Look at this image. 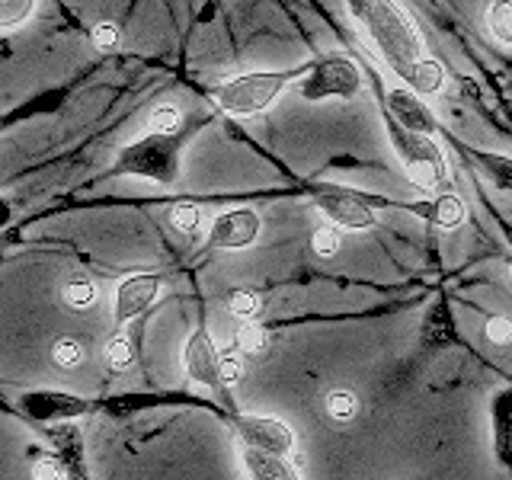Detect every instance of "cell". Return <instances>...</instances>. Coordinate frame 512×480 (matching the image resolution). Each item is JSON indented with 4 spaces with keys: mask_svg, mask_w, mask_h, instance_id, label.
<instances>
[{
    "mask_svg": "<svg viewBox=\"0 0 512 480\" xmlns=\"http://www.w3.org/2000/svg\"><path fill=\"white\" fill-rule=\"evenodd\" d=\"M349 13L356 16L359 26L378 45L384 61L404 80L426 58L420 32H416V26L407 20V13L394 0H349Z\"/></svg>",
    "mask_w": 512,
    "mask_h": 480,
    "instance_id": "1",
    "label": "cell"
},
{
    "mask_svg": "<svg viewBox=\"0 0 512 480\" xmlns=\"http://www.w3.org/2000/svg\"><path fill=\"white\" fill-rule=\"evenodd\" d=\"M304 74V64L295 71H253V74H240L234 80H228L218 93L215 103L221 112L228 116H256V112L269 109L276 103V96L282 90H288L292 84H298Z\"/></svg>",
    "mask_w": 512,
    "mask_h": 480,
    "instance_id": "2",
    "label": "cell"
},
{
    "mask_svg": "<svg viewBox=\"0 0 512 480\" xmlns=\"http://www.w3.org/2000/svg\"><path fill=\"white\" fill-rule=\"evenodd\" d=\"M298 96L308 103L324 100H352L362 93V71L356 61L346 55H324L304 64V74L298 80Z\"/></svg>",
    "mask_w": 512,
    "mask_h": 480,
    "instance_id": "3",
    "label": "cell"
},
{
    "mask_svg": "<svg viewBox=\"0 0 512 480\" xmlns=\"http://www.w3.org/2000/svg\"><path fill=\"white\" fill-rule=\"evenodd\" d=\"M112 173H132L154 180L160 186H173L180 176V138L176 135H148L125 148L116 160Z\"/></svg>",
    "mask_w": 512,
    "mask_h": 480,
    "instance_id": "4",
    "label": "cell"
},
{
    "mask_svg": "<svg viewBox=\"0 0 512 480\" xmlns=\"http://www.w3.org/2000/svg\"><path fill=\"white\" fill-rule=\"evenodd\" d=\"M388 135L397 157L404 160V167L410 170V176L420 186H448L452 183V173H448V160L442 154V148L436 144V138L429 135H416L410 128L400 125L394 116H388Z\"/></svg>",
    "mask_w": 512,
    "mask_h": 480,
    "instance_id": "5",
    "label": "cell"
},
{
    "mask_svg": "<svg viewBox=\"0 0 512 480\" xmlns=\"http://www.w3.org/2000/svg\"><path fill=\"white\" fill-rule=\"evenodd\" d=\"M237 432L247 445L260 448L269 455H292L295 448V432L288 429V423L272 420V416H237Z\"/></svg>",
    "mask_w": 512,
    "mask_h": 480,
    "instance_id": "6",
    "label": "cell"
},
{
    "mask_svg": "<svg viewBox=\"0 0 512 480\" xmlns=\"http://www.w3.org/2000/svg\"><path fill=\"white\" fill-rule=\"evenodd\" d=\"M256 237H260V215L250 212V208H231V212H221L212 221L208 247L212 250H240V247H250Z\"/></svg>",
    "mask_w": 512,
    "mask_h": 480,
    "instance_id": "7",
    "label": "cell"
},
{
    "mask_svg": "<svg viewBox=\"0 0 512 480\" xmlns=\"http://www.w3.org/2000/svg\"><path fill=\"white\" fill-rule=\"evenodd\" d=\"M314 202L320 212L333 224H340V228H349V231L375 228V212L368 208L362 196H352V192H343V189H320Z\"/></svg>",
    "mask_w": 512,
    "mask_h": 480,
    "instance_id": "8",
    "label": "cell"
},
{
    "mask_svg": "<svg viewBox=\"0 0 512 480\" xmlns=\"http://www.w3.org/2000/svg\"><path fill=\"white\" fill-rule=\"evenodd\" d=\"M186 368L192 381L205 384V388H221V352H215L212 336H208L205 327H196V333L189 336L186 343Z\"/></svg>",
    "mask_w": 512,
    "mask_h": 480,
    "instance_id": "9",
    "label": "cell"
},
{
    "mask_svg": "<svg viewBox=\"0 0 512 480\" xmlns=\"http://www.w3.org/2000/svg\"><path fill=\"white\" fill-rule=\"evenodd\" d=\"M157 295H160V276L138 272V276L125 279L116 288V324H125V320H132L141 311H148Z\"/></svg>",
    "mask_w": 512,
    "mask_h": 480,
    "instance_id": "10",
    "label": "cell"
},
{
    "mask_svg": "<svg viewBox=\"0 0 512 480\" xmlns=\"http://www.w3.org/2000/svg\"><path fill=\"white\" fill-rule=\"evenodd\" d=\"M388 109H391V116L404 125V128H410V132H416V135H436V116L429 112V106L420 100V93H413V90H400V87H394L391 93H388Z\"/></svg>",
    "mask_w": 512,
    "mask_h": 480,
    "instance_id": "11",
    "label": "cell"
},
{
    "mask_svg": "<svg viewBox=\"0 0 512 480\" xmlns=\"http://www.w3.org/2000/svg\"><path fill=\"white\" fill-rule=\"evenodd\" d=\"M240 458H244L250 480H298L295 468L282 455H269L253 445H244L240 448Z\"/></svg>",
    "mask_w": 512,
    "mask_h": 480,
    "instance_id": "12",
    "label": "cell"
},
{
    "mask_svg": "<svg viewBox=\"0 0 512 480\" xmlns=\"http://www.w3.org/2000/svg\"><path fill=\"white\" fill-rule=\"evenodd\" d=\"M493 442L500 461L512 468V388L493 400Z\"/></svg>",
    "mask_w": 512,
    "mask_h": 480,
    "instance_id": "13",
    "label": "cell"
},
{
    "mask_svg": "<svg viewBox=\"0 0 512 480\" xmlns=\"http://www.w3.org/2000/svg\"><path fill=\"white\" fill-rule=\"evenodd\" d=\"M23 407H26V413L39 416V420H48V416H52V420L55 416H77L87 410L84 400L64 397V394H29V397H23Z\"/></svg>",
    "mask_w": 512,
    "mask_h": 480,
    "instance_id": "14",
    "label": "cell"
},
{
    "mask_svg": "<svg viewBox=\"0 0 512 480\" xmlns=\"http://www.w3.org/2000/svg\"><path fill=\"white\" fill-rule=\"evenodd\" d=\"M407 84H410L413 93H420V96H436V93L445 87V68H442L439 61L423 58V61L410 71Z\"/></svg>",
    "mask_w": 512,
    "mask_h": 480,
    "instance_id": "15",
    "label": "cell"
},
{
    "mask_svg": "<svg viewBox=\"0 0 512 480\" xmlns=\"http://www.w3.org/2000/svg\"><path fill=\"white\" fill-rule=\"evenodd\" d=\"M474 160L484 167V176L493 186H500L503 192H512V157L493 154V151H474Z\"/></svg>",
    "mask_w": 512,
    "mask_h": 480,
    "instance_id": "16",
    "label": "cell"
},
{
    "mask_svg": "<svg viewBox=\"0 0 512 480\" xmlns=\"http://www.w3.org/2000/svg\"><path fill=\"white\" fill-rule=\"evenodd\" d=\"M487 26L496 42L512 48V0H493L487 10Z\"/></svg>",
    "mask_w": 512,
    "mask_h": 480,
    "instance_id": "17",
    "label": "cell"
},
{
    "mask_svg": "<svg viewBox=\"0 0 512 480\" xmlns=\"http://www.w3.org/2000/svg\"><path fill=\"white\" fill-rule=\"evenodd\" d=\"M432 218H436V224L442 231H455L464 224V202L458 196H452V192H445V196L436 199V208H432Z\"/></svg>",
    "mask_w": 512,
    "mask_h": 480,
    "instance_id": "18",
    "label": "cell"
},
{
    "mask_svg": "<svg viewBox=\"0 0 512 480\" xmlns=\"http://www.w3.org/2000/svg\"><path fill=\"white\" fill-rule=\"evenodd\" d=\"M327 413L333 416V420H340V423H349V420H356V413H359V397L340 388V391H330L327 394Z\"/></svg>",
    "mask_w": 512,
    "mask_h": 480,
    "instance_id": "19",
    "label": "cell"
},
{
    "mask_svg": "<svg viewBox=\"0 0 512 480\" xmlns=\"http://www.w3.org/2000/svg\"><path fill=\"white\" fill-rule=\"evenodd\" d=\"M61 298H64V304H68L71 311H87V308H93V301H96V288L87 279H74V282L64 285Z\"/></svg>",
    "mask_w": 512,
    "mask_h": 480,
    "instance_id": "20",
    "label": "cell"
},
{
    "mask_svg": "<svg viewBox=\"0 0 512 480\" xmlns=\"http://www.w3.org/2000/svg\"><path fill=\"white\" fill-rule=\"evenodd\" d=\"M32 10H36V0H0V26L13 29L26 23Z\"/></svg>",
    "mask_w": 512,
    "mask_h": 480,
    "instance_id": "21",
    "label": "cell"
},
{
    "mask_svg": "<svg viewBox=\"0 0 512 480\" xmlns=\"http://www.w3.org/2000/svg\"><path fill=\"white\" fill-rule=\"evenodd\" d=\"M237 346H240V352H247V356H263L269 349V333L256 324H247L237 333Z\"/></svg>",
    "mask_w": 512,
    "mask_h": 480,
    "instance_id": "22",
    "label": "cell"
},
{
    "mask_svg": "<svg viewBox=\"0 0 512 480\" xmlns=\"http://www.w3.org/2000/svg\"><path fill=\"white\" fill-rule=\"evenodd\" d=\"M180 122H183L180 109H173V106H160L151 112V132L154 135H176L180 132Z\"/></svg>",
    "mask_w": 512,
    "mask_h": 480,
    "instance_id": "23",
    "label": "cell"
},
{
    "mask_svg": "<svg viewBox=\"0 0 512 480\" xmlns=\"http://www.w3.org/2000/svg\"><path fill=\"white\" fill-rule=\"evenodd\" d=\"M340 244H343V237H340V231L333 228V224L317 228L314 237H311V247L317 250V256H333L336 250H340Z\"/></svg>",
    "mask_w": 512,
    "mask_h": 480,
    "instance_id": "24",
    "label": "cell"
},
{
    "mask_svg": "<svg viewBox=\"0 0 512 480\" xmlns=\"http://www.w3.org/2000/svg\"><path fill=\"white\" fill-rule=\"evenodd\" d=\"M170 221H173V228H176V231L196 234V231H199V208H196V205H189V202H180V205L173 208Z\"/></svg>",
    "mask_w": 512,
    "mask_h": 480,
    "instance_id": "25",
    "label": "cell"
},
{
    "mask_svg": "<svg viewBox=\"0 0 512 480\" xmlns=\"http://www.w3.org/2000/svg\"><path fill=\"white\" fill-rule=\"evenodd\" d=\"M52 356L61 368H77L80 362H84V346H80L77 340H58Z\"/></svg>",
    "mask_w": 512,
    "mask_h": 480,
    "instance_id": "26",
    "label": "cell"
},
{
    "mask_svg": "<svg viewBox=\"0 0 512 480\" xmlns=\"http://www.w3.org/2000/svg\"><path fill=\"white\" fill-rule=\"evenodd\" d=\"M106 359H109V365H112V368H116V372H122V368L132 365L135 352H132V343H128V336H116V340L109 343Z\"/></svg>",
    "mask_w": 512,
    "mask_h": 480,
    "instance_id": "27",
    "label": "cell"
},
{
    "mask_svg": "<svg viewBox=\"0 0 512 480\" xmlns=\"http://www.w3.org/2000/svg\"><path fill=\"white\" fill-rule=\"evenodd\" d=\"M260 308H263V301L256 298L253 292H234L231 295V314L240 317V320L256 317V314H260Z\"/></svg>",
    "mask_w": 512,
    "mask_h": 480,
    "instance_id": "28",
    "label": "cell"
},
{
    "mask_svg": "<svg viewBox=\"0 0 512 480\" xmlns=\"http://www.w3.org/2000/svg\"><path fill=\"white\" fill-rule=\"evenodd\" d=\"M90 42L100 48V52H112L119 45V26L116 23H96L90 29Z\"/></svg>",
    "mask_w": 512,
    "mask_h": 480,
    "instance_id": "29",
    "label": "cell"
},
{
    "mask_svg": "<svg viewBox=\"0 0 512 480\" xmlns=\"http://www.w3.org/2000/svg\"><path fill=\"white\" fill-rule=\"evenodd\" d=\"M487 340L496 346L512 343V320L509 317H490L487 320Z\"/></svg>",
    "mask_w": 512,
    "mask_h": 480,
    "instance_id": "30",
    "label": "cell"
},
{
    "mask_svg": "<svg viewBox=\"0 0 512 480\" xmlns=\"http://www.w3.org/2000/svg\"><path fill=\"white\" fill-rule=\"evenodd\" d=\"M32 480H64V471L55 458H39L32 464Z\"/></svg>",
    "mask_w": 512,
    "mask_h": 480,
    "instance_id": "31",
    "label": "cell"
},
{
    "mask_svg": "<svg viewBox=\"0 0 512 480\" xmlns=\"http://www.w3.org/2000/svg\"><path fill=\"white\" fill-rule=\"evenodd\" d=\"M240 375H244V365H240V359L234 356V352H224V356H221V378H224V384H237Z\"/></svg>",
    "mask_w": 512,
    "mask_h": 480,
    "instance_id": "32",
    "label": "cell"
}]
</instances>
